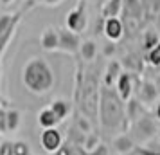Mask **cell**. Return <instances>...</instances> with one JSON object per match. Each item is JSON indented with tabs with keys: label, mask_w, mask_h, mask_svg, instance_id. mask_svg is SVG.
Returning <instances> with one entry per match:
<instances>
[{
	"label": "cell",
	"mask_w": 160,
	"mask_h": 155,
	"mask_svg": "<svg viewBox=\"0 0 160 155\" xmlns=\"http://www.w3.org/2000/svg\"><path fill=\"white\" fill-rule=\"evenodd\" d=\"M158 141H160V130H158Z\"/></svg>",
	"instance_id": "e575fe53"
},
{
	"label": "cell",
	"mask_w": 160,
	"mask_h": 155,
	"mask_svg": "<svg viewBox=\"0 0 160 155\" xmlns=\"http://www.w3.org/2000/svg\"><path fill=\"white\" fill-rule=\"evenodd\" d=\"M102 54H104L106 58H112V56L115 54V44H113V42H108V44L104 45V49H102Z\"/></svg>",
	"instance_id": "83f0119b"
},
{
	"label": "cell",
	"mask_w": 160,
	"mask_h": 155,
	"mask_svg": "<svg viewBox=\"0 0 160 155\" xmlns=\"http://www.w3.org/2000/svg\"><path fill=\"white\" fill-rule=\"evenodd\" d=\"M133 137V141L137 144H142V142H148L149 139H153L155 135H158V126H157V119L149 117V116H144L138 121L131 123V130L128 132Z\"/></svg>",
	"instance_id": "3957f363"
},
{
	"label": "cell",
	"mask_w": 160,
	"mask_h": 155,
	"mask_svg": "<svg viewBox=\"0 0 160 155\" xmlns=\"http://www.w3.org/2000/svg\"><path fill=\"white\" fill-rule=\"evenodd\" d=\"M13 152H15V155H32L29 142L27 141H22V139L13 141Z\"/></svg>",
	"instance_id": "44dd1931"
},
{
	"label": "cell",
	"mask_w": 160,
	"mask_h": 155,
	"mask_svg": "<svg viewBox=\"0 0 160 155\" xmlns=\"http://www.w3.org/2000/svg\"><path fill=\"white\" fill-rule=\"evenodd\" d=\"M97 52H99V47H97V42L88 38V40H83L79 49V56L85 63H92L95 58H97Z\"/></svg>",
	"instance_id": "2e32d148"
},
{
	"label": "cell",
	"mask_w": 160,
	"mask_h": 155,
	"mask_svg": "<svg viewBox=\"0 0 160 155\" xmlns=\"http://www.w3.org/2000/svg\"><path fill=\"white\" fill-rule=\"evenodd\" d=\"M74 126H76V128H78L79 132H83L85 135L92 132V126H90V121H88V117H85V116H78V117L74 119Z\"/></svg>",
	"instance_id": "603a6c76"
},
{
	"label": "cell",
	"mask_w": 160,
	"mask_h": 155,
	"mask_svg": "<svg viewBox=\"0 0 160 155\" xmlns=\"http://www.w3.org/2000/svg\"><path fill=\"white\" fill-rule=\"evenodd\" d=\"M0 80H2V65H0Z\"/></svg>",
	"instance_id": "d6a6232c"
},
{
	"label": "cell",
	"mask_w": 160,
	"mask_h": 155,
	"mask_svg": "<svg viewBox=\"0 0 160 155\" xmlns=\"http://www.w3.org/2000/svg\"><path fill=\"white\" fill-rule=\"evenodd\" d=\"M158 42H160V38H158V33L155 29H148L144 33V38H142V45H144V49L148 52L151 51L155 45H158Z\"/></svg>",
	"instance_id": "ffe728a7"
},
{
	"label": "cell",
	"mask_w": 160,
	"mask_h": 155,
	"mask_svg": "<svg viewBox=\"0 0 160 155\" xmlns=\"http://www.w3.org/2000/svg\"><path fill=\"white\" fill-rule=\"evenodd\" d=\"M138 99L144 105H153L158 101V87L151 80H142L138 85Z\"/></svg>",
	"instance_id": "8fae6325"
},
{
	"label": "cell",
	"mask_w": 160,
	"mask_h": 155,
	"mask_svg": "<svg viewBox=\"0 0 160 155\" xmlns=\"http://www.w3.org/2000/svg\"><path fill=\"white\" fill-rule=\"evenodd\" d=\"M20 80L27 92L34 96H47L56 85V72L43 56H32L23 63Z\"/></svg>",
	"instance_id": "6da1fadb"
},
{
	"label": "cell",
	"mask_w": 160,
	"mask_h": 155,
	"mask_svg": "<svg viewBox=\"0 0 160 155\" xmlns=\"http://www.w3.org/2000/svg\"><path fill=\"white\" fill-rule=\"evenodd\" d=\"M58 33H59V49L58 51L65 52V54H79L81 44H83L81 34L72 33L67 27H58Z\"/></svg>",
	"instance_id": "5b68a950"
},
{
	"label": "cell",
	"mask_w": 160,
	"mask_h": 155,
	"mask_svg": "<svg viewBox=\"0 0 160 155\" xmlns=\"http://www.w3.org/2000/svg\"><path fill=\"white\" fill-rule=\"evenodd\" d=\"M115 92L117 96L122 99L124 103L126 101H130L131 99V94H133V89H135V85H133V76H131V72H124L119 76V80H117L115 83Z\"/></svg>",
	"instance_id": "30bf717a"
},
{
	"label": "cell",
	"mask_w": 160,
	"mask_h": 155,
	"mask_svg": "<svg viewBox=\"0 0 160 155\" xmlns=\"http://www.w3.org/2000/svg\"><path fill=\"white\" fill-rule=\"evenodd\" d=\"M0 155H15V152H13V141H9V139L0 141Z\"/></svg>",
	"instance_id": "d4e9b609"
},
{
	"label": "cell",
	"mask_w": 160,
	"mask_h": 155,
	"mask_svg": "<svg viewBox=\"0 0 160 155\" xmlns=\"http://www.w3.org/2000/svg\"><path fill=\"white\" fill-rule=\"evenodd\" d=\"M135 148H137V142L128 132H121L112 141V150L115 155H131L135 152Z\"/></svg>",
	"instance_id": "52a82bcc"
},
{
	"label": "cell",
	"mask_w": 160,
	"mask_h": 155,
	"mask_svg": "<svg viewBox=\"0 0 160 155\" xmlns=\"http://www.w3.org/2000/svg\"><path fill=\"white\" fill-rule=\"evenodd\" d=\"M155 119H157V123H160V99L155 103Z\"/></svg>",
	"instance_id": "f1b7e54d"
},
{
	"label": "cell",
	"mask_w": 160,
	"mask_h": 155,
	"mask_svg": "<svg viewBox=\"0 0 160 155\" xmlns=\"http://www.w3.org/2000/svg\"><path fill=\"white\" fill-rule=\"evenodd\" d=\"M146 59H148V63L153 65V67L160 65V42H158V45H155L151 51L146 54Z\"/></svg>",
	"instance_id": "cb8c5ba5"
},
{
	"label": "cell",
	"mask_w": 160,
	"mask_h": 155,
	"mask_svg": "<svg viewBox=\"0 0 160 155\" xmlns=\"http://www.w3.org/2000/svg\"><path fill=\"white\" fill-rule=\"evenodd\" d=\"M124 8V0H106L101 8V16L106 18H117Z\"/></svg>",
	"instance_id": "e0dca14e"
},
{
	"label": "cell",
	"mask_w": 160,
	"mask_h": 155,
	"mask_svg": "<svg viewBox=\"0 0 160 155\" xmlns=\"http://www.w3.org/2000/svg\"><path fill=\"white\" fill-rule=\"evenodd\" d=\"M43 4L45 6H49V8H52V6H59V4H63V0H45Z\"/></svg>",
	"instance_id": "f546056e"
},
{
	"label": "cell",
	"mask_w": 160,
	"mask_h": 155,
	"mask_svg": "<svg viewBox=\"0 0 160 155\" xmlns=\"http://www.w3.org/2000/svg\"><path fill=\"white\" fill-rule=\"evenodd\" d=\"M40 146L45 153L54 155L59 148L63 146V133L58 128H49V130H42L40 133Z\"/></svg>",
	"instance_id": "8992f818"
},
{
	"label": "cell",
	"mask_w": 160,
	"mask_h": 155,
	"mask_svg": "<svg viewBox=\"0 0 160 155\" xmlns=\"http://www.w3.org/2000/svg\"><path fill=\"white\" fill-rule=\"evenodd\" d=\"M20 125H22V112L18 108H8V132H18Z\"/></svg>",
	"instance_id": "ac0fdd59"
},
{
	"label": "cell",
	"mask_w": 160,
	"mask_h": 155,
	"mask_svg": "<svg viewBox=\"0 0 160 155\" xmlns=\"http://www.w3.org/2000/svg\"><path fill=\"white\" fill-rule=\"evenodd\" d=\"M0 110H2V103H0Z\"/></svg>",
	"instance_id": "d590c367"
},
{
	"label": "cell",
	"mask_w": 160,
	"mask_h": 155,
	"mask_svg": "<svg viewBox=\"0 0 160 155\" xmlns=\"http://www.w3.org/2000/svg\"><path fill=\"white\" fill-rule=\"evenodd\" d=\"M45 0H36V4H43Z\"/></svg>",
	"instance_id": "1f68e13d"
},
{
	"label": "cell",
	"mask_w": 160,
	"mask_h": 155,
	"mask_svg": "<svg viewBox=\"0 0 160 155\" xmlns=\"http://www.w3.org/2000/svg\"><path fill=\"white\" fill-rule=\"evenodd\" d=\"M121 74H122V63L119 59H110L104 67V72H102V87L113 89Z\"/></svg>",
	"instance_id": "7c38bea8"
},
{
	"label": "cell",
	"mask_w": 160,
	"mask_h": 155,
	"mask_svg": "<svg viewBox=\"0 0 160 155\" xmlns=\"http://www.w3.org/2000/svg\"><path fill=\"white\" fill-rule=\"evenodd\" d=\"M36 121H38V126L42 130H49V128H56L59 125V119L56 117V114L52 112L51 106H43L42 110L38 112L36 116Z\"/></svg>",
	"instance_id": "5bb4252c"
},
{
	"label": "cell",
	"mask_w": 160,
	"mask_h": 155,
	"mask_svg": "<svg viewBox=\"0 0 160 155\" xmlns=\"http://www.w3.org/2000/svg\"><path fill=\"white\" fill-rule=\"evenodd\" d=\"M54 155H83V152H81L79 146H76V144L67 141V142H63V146L59 148Z\"/></svg>",
	"instance_id": "7402d4cb"
},
{
	"label": "cell",
	"mask_w": 160,
	"mask_h": 155,
	"mask_svg": "<svg viewBox=\"0 0 160 155\" xmlns=\"http://www.w3.org/2000/svg\"><path fill=\"white\" fill-rule=\"evenodd\" d=\"M99 123L108 132H115L121 126L126 132L124 101L117 96L115 89L101 87V92H99Z\"/></svg>",
	"instance_id": "7a4b0ae2"
},
{
	"label": "cell",
	"mask_w": 160,
	"mask_h": 155,
	"mask_svg": "<svg viewBox=\"0 0 160 155\" xmlns=\"http://www.w3.org/2000/svg\"><path fill=\"white\" fill-rule=\"evenodd\" d=\"M102 33H104V36L108 38L110 42H121L124 36V23L122 20L117 16V18H106L104 20V25H102Z\"/></svg>",
	"instance_id": "9c48e42d"
},
{
	"label": "cell",
	"mask_w": 160,
	"mask_h": 155,
	"mask_svg": "<svg viewBox=\"0 0 160 155\" xmlns=\"http://www.w3.org/2000/svg\"><path fill=\"white\" fill-rule=\"evenodd\" d=\"M52 108V112L56 114V117L59 119V123H63L68 116H70V112H72V103L65 99V97H56V99H52L51 105H49Z\"/></svg>",
	"instance_id": "9a60e30c"
},
{
	"label": "cell",
	"mask_w": 160,
	"mask_h": 155,
	"mask_svg": "<svg viewBox=\"0 0 160 155\" xmlns=\"http://www.w3.org/2000/svg\"><path fill=\"white\" fill-rule=\"evenodd\" d=\"M146 116L144 110V103L138 99V97H131L130 101H126V121L130 123H135L140 117Z\"/></svg>",
	"instance_id": "4fadbf2b"
},
{
	"label": "cell",
	"mask_w": 160,
	"mask_h": 155,
	"mask_svg": "<svg viewBox=\"0 0 160 155\" xmlns=\"http://www.w3.org/2000/svg\"><path fill=\"white\" fill-rule=\"evenodd\" d=\"M8 133V110H0V135Z\"/></svg>",
	"instance_id": "4316f807"
},
{
	"label": "cell",
	"mask_w": 160,
	"mask_h": 155,
	"mask_svg": "<svg viewBox=\"0 0 160 155\" xmlns=\"http://www.w3.org/2000/svg\"><path fill=\"white\" fill-rule=\"evenodd\" d=\"M13 2H15V0H0L2 6H9V4H13Z\"/></svg>",
	"instance_id": "4dcf8cb0"
},
{
	"label": "cell",
	"mask_w": 160,
	"mask_h": 155,
	"mask_svg": "<svg viewBox=\"0 0 160 155\" xmlns=\"http://www.w3.org/2000/svg\"><path fill=\"white\" fill-rule=\"evenodd\" d=\"M81 152H83V150H81ZM83 155H110V148L101 142L94 152H83Z\"/></svg>",
	"instance_id": "484cf974"
},
{
	"label": "cell",
	"mask_w": 160,
	"mask_h": 155,
	"mask_svg": "<svg viewBox=\"0 0 160 155\" xmlns=\"http://www.w3.org/2000/svg\"><path fill=\"white\" fill-rule=\"evenodd\" d=\"M65 27L72 33H85L88 27V13H87V0H79L78 6L72 8L65 16Z\"/></svg>",
	"instance_id": "277c9868"
},
{
	"label": "cell",
	"mask_w": 160,
	"mask_h": 155,
	"mask_svg": "<svg viewBox=\"0 0 160 155\" xmlns=\"http://www.w3.org/2000/svg\"><path fill=\"white\" fill-rule=\"evenodd\" d=\"M99 144H101V137H99L95 132H90V133L85 135V141H83V144H81L79 148L83 150V152H94Z\"/></svg>",
	"instance_id": "d6986e66"
},
{
	"label": "cell",
	"mask_w": 160,
	"mask_h": 155,
	"mask_svg": "<svg viewBox=\"0 0 160 155\" xmlns=\"http://www.w3.org/2000/svg\"><path fill=\"white\" fill-rule=\"evenodd\" d=\"M131 155H140V153H138V152H133V153H131Z\"/></svg>",
	"instance_id": "836d02e7"
},
{
	"label": "cell",
	"mask_w": 160,
	"mask_h": 155,
	"mask_svg": "<svg viewBox=\"0 0 160 155\" xmlns=\"http://www.w3.org/2000/svg\"><path fill=\"white\" fill-rule=\"evenodd\" d=\"M40 47L47 52H54L59 49V33L58 27L54 25H47L42 34H40Z\"/></svg>",
	"instance_id": "ba28073f"
}]
</instances>
